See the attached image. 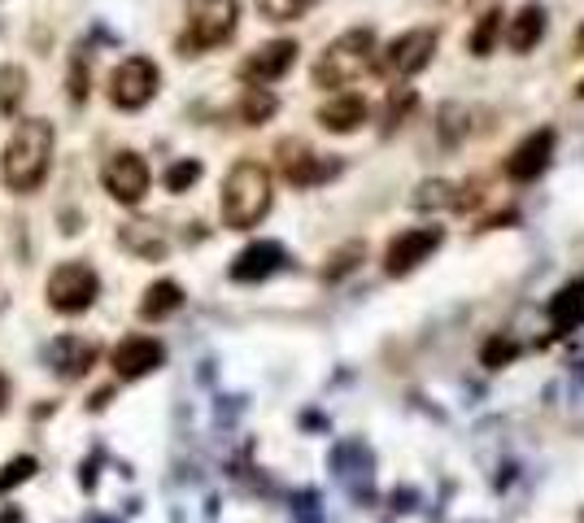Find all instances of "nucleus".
<instances>
[{"label":"nucleus","mask_w":584,"mask_h":523,"mask_svg":"<svg viewBox=\"0 0 584 523\" xmlns=\"http://www.w3.org/2000/svg\"><path fill=\"white\" fill-rule=\"evenodd\" d=\"M48 166H53V123L48 119H22L4 144V162H0L4 188L26 197L48 179Z\"/></svg>","instance_id":"obj_1"},{"label":"nucleus","mask_w":584,"mask_h":523,"mask_svg":"<svg viewBox=\"0 0 584 523\" xmlns=\"http://www.w3.org/2000/svg\"><path fill=\"white\" fill-rule=\"evenodd\" d=\"M275 188H271V170L262 162H235L223 179V223L232 232H249L271 214Z\"/></svg>","instance_id":"obj_2"},{"label":"nucleus","mask_w":584,"mask_h":523,"mask_svg":"<svg viewBox=\"0 0 584 523\" xmlns=\"http://www.w3.org/2000/svg\"><path fill=\"white\" fill-rule=\"evenodd\" d=\"M240 26V0H188V22L179 35L184 57H201L219 44H228Z\"/></svg>","instance_id":"obj_3"},{"label":"nucleus","mask_w":584,"mask_h":523,"mask_svg":"<svg viewBox=\"0 0 584 523\" xmlns=\"http://www.w3.org/2000/svg\"><path fill=\"white\" fill-rule=\"evenodd\" d=\"M371 62H375V31L353 26L341 40H332L323 48V57L315 62V88H345Z\"/></svg>","instance_id":"obj_4"},{"label":"nucleus","mask_w":584,"mask_h":523,"mask_svg":"<svg viewBox=\"0 0 584 523\" xmlns=\"http://www.w3.org/2000/svg\"><path fill=\"white\" fill-rule=\"evenodd\" d=\"M44 297H48V305L57 314H84L101 297V279H97V270L88 262H66V266H57L48 275Z\"/></svg>","instance_id":"obj_5"},{"label":"nucleus","mask_w":584,"mask_h":523,"mask_svg":"<svg viewBox=\"0 0 584 523\" xmlns=\"http://www.w3.org/2000/svg\"><path fill=\"white\" fill-rule=\"evenodd\" d=\"M432 53H437V31L415 26V31L397 35V40L379 53V70H384L388 79H410V75H419V70L432 66Z\"/></svg>","instance_id":"obj_6"},{"label":"nucleus","mask_w":584,"mask_h":523,"mask_svg":"<svg viewBox=\"0 0 584 523\" xmlns=\"http://www.w3.org/2000/svg\"><path fill=\"white\" fill-rule=\"evenodd\" d=\"M157 84H162V75L148 57H126L110 75V101L118 110H144L157 97Z\"/></svg>","instance_id":"obj_7"},{"label":"nucleus","mask_w":584,"mask_h":523,"mask_svg":"<svg viewBox=\"0 0 584 523\" xmlns=\"http://www.w3.org/2000/svg\"><path fill=\"white\" fill-rule=\"evenodd\" d=\"M297 40H266L262 48H253L244 62H240V79L249 88H266V84H279L293 66H297Z\"/></svg>","instance_id":"obj_8"},{"label":"nucleus","mask_w":584,"mask_h":523,"mask_svg":"<svg viewBox=\"0 0 584 523\" xmlns=\"http://www.w3.org/2000/svg\"><path fill=\"white\" fill-rule=\"evenodd\" d=\"M101 179H106V188H110V197H114L118 205H140L153 175H148V162H144L140 153L122 148V153H114V157L106 162Z\"/></svg>","instance_id":"obj_9"},{"label":"nucleus","mask_w":584,"mask_h":523,"mask_svg":"<svg viewBox=\"0 0 584 523\" xmlns=\"http://www.w3.org/2000/svg\"><path fill=\"white\" fill-rule=\"evenodd\" d=\"M279 175L293 183V188H310V183H323L337 175V162H323L310 144L301 140H284L279 144Z\"/></svg>","instance_id":"obj_10"},{"label":"nucleus","mask_w":584,"mask_h":523,"mask_svg":"<svg viewBox=\"0 0 584 523\" xmlns=\"http://www.w3.org/2000/svg\"><path fill=\"white\" fill-rule=\"evenodd\" d=\"M441 241H445L441 227H415V232H401V236L388 245V254H384V270H388V275H410L419 262H428L437 249H441Z\"/></svg>","instance_id":"obj_11"},{"label":"nucleus","mask_w":584,"mask_h":523,"mask_svg":"<svg viewBox=\"0 0 584 523\" xmlns=\"http://www.w3.org/2000/svg\"><path fill=\"white\" fill-rule=\"evenodd\" d=\"M110 363H114L118 380H140V376H153L166 363V345L153 341V336H126L114 345Z\"/></svg>","instance_id":"obj_12"},{"label":"nucleus","mask_w":584,"mask_h":523,"mask_svg":"<svg viewBox=\"0 0 584 523\" xmlns=\"http://www.w3.org/2000/svg\"><path fill=\"white\" fill-rule=\"evenodd\" d=\"M550 157H554V131H532V135L506 157V179H515V183H532L537 175H546Z\"/></svg>","instance_id":"obj_13"},{"label":"nucleus","mask_w":584,"mask_h":523,"mask_svg":"<svg viewBox=\"0 0 584 523\" xmlns=\"http://www.w3.org/2000/svg\"><path fill=\"white\" fill-rule=\"evenodd\" d=\"M97 358H101V349L92 341H79V336H62L53 345V354H48L57 380H84L88 367H97Z\"/></svg>","instance_id":"obj_14"},{"label":"nucleus","mask_w":584,"mask_h":523,"mask_svg":"<svg viewBox=\"0 0 584 523\" xmlns=\"http://www.w3.org/2000/svg\"><path fill=\"white\" fill-rule=\"evenodd\" d=\"M366 123V101L357 92H337L319 105V127L332 131V135H350Z\"/></svg>","instance_id":"obj_15"},{"label":"nucleus","mask_w":584,"mask_h":523,"mask_svg":"<svg viewBox=\"0 0 584 523\" xmlns=\"http://www.w3.org/2000/svg\"><path fill=\"white\" fill-rule=\"evenodd\" d=\"M279 266H284V245H275V241H257V245H249V249L232 262V279L253 283V279L275 275Z\"/></svg>","instance_id":"obj_16"},{"label":"nucleus","mask_w":584,"mask_h":523,"mask_svg":"<svg viewBox=\"0 0 584 523\" xmlns=\"http://www.w3.org/2000/svg\"><path fill=\"white\" fill-rule=\"evenodd\" d=\"M118 245L144 262H162L166 258V249H170V241H166V232H162L157 223H122Z\"/></svg>","instance_id":"obj_17"},{"label":"nucleus","mask_w":584,"mask_h":523,"mask_svg":"<svg viewBox=\"0 0 584 523\" xmlns=\"http://www.w3.org/2000/svg\"><path fill=\"white\" fill-rule=\"evenodd\" d=\"M541 35H546V9L541 4H524L506 26V40L515 53H532L541 44Z\"/></svg>","instance_id":"obj_18"},{"label":"nucleus","mask_w":584,"mask_h":523,"mask_svg":"<svg viewBox=\"0 0 584 523\" xmlns=\"http://www.w3.org/2000/svg\"><path fill=\"white\" fill-rule=\"evenodd\" d=\"M179 305H184V288H179L175 279H157V283L140 297V319H144V323H162V319H170Z\"/></svg>","instance_id":"obj_19"},{"label":"nucleus","mask_w":584,"mask_h":523,"mask_svg":"<svg viewBox=\"0 0 584 523\" xmlns=\"http://www.w3.org/2000/svg\"><path fill=\"white\" fill-rule=\"evenodd\" d=\"M279 110V101H275V92L271 88H244V97H240V123L244 127H262L271 114Z\"/></svg>","instance_id":"obj_20"},{"label":"nucleus","mask_w":584,"mask_h":523,"mask_svg":"<svg viewBox=\"0 0 584 523\" xmlns=\"http://www.w3.org/2000/svg\"><path fill=\"white\" fill-rule=\"evenodd\" d=\"M26 101V70L22 66H0V114L13 119Z\"/></svg>","instance_id":"obj_21"},{"label":"nucleus","mask_w":584,"mask_h":523,"mask_svg":"<svg viewBox=\"0 0 584 523\" xmlns=\"http://www.w3.org/2000/svg\"><path fill=\"white\" fill-rule=\"evenodd\" d=\"M88 62H92V53H88V48H75L70 70H66V101H70V105H84V101H88V92H92Z\"/></svg>","instance_id":"obj_22"},{"label":"nucleus","mask_w":584,"mask_h":523,"mask_svg":"<svg viewBox=\"0 0 584 523\" xmlns=\"http://www.w3.org/2000/svg\"><path fill=\"white\" fill-rule=\"evenodd\" d=\"M502 9H488L480 22H475V31H471V53L475 57H488L493 48H497V40H502Z\"/></svg>","instance_id":"obj_23"},{"label":"nucleus","mask_w":584,"mask_h":523,"mask_svg":"<svg viewBox=\"0 0 584 523\" xmlns=\"http://www.w3.org/2000/svg\"><path fill=\"white\" fill-rule=\"evenodd\" d=\"M581 314H584V283H572V288H563L559 301H554V327L568 332L572 323H581Z\"/></svg>","instance_id":"obj_24"},{"label":"nucleus","mask_w":584,"mask_h":523,"mask_svg":"<svg viewBox=\"0 0 584 523\" xmlns=\"http://www.w3.org/2000/svg\"><path fill=\"white\" fill-rule=\"evenodd\" d=\"M459 188L454 183H445V179H432V183H419V192H415V205L419 210H445V205H463V197H454Z\"/></svg>","instance_id":"obj_25"},{"label":"nucleus","mask_w":584,"mask_h":523,"mask_svg":"<svg viewBox=\"0 0 584 523\" xmlns=\"http://www.w3.org/2000/svg\"><path fill=\"white\" fill-rule=\"evenodd\" d=\"M319 0H257V13L266 18V22H293V18H301V13H310Z\"/></svg>","instance_id":"obj_26"},{"label":"nucleus","mask_w":584,"mask_h":523,"mask_svg":"<svg viewBox=\"0 0 584 523\" xmlns=\"http://www.w3.org/2000/svg\"><path fill=\"white\" fill-rule=\"evenodd\" d=\"M197 179H201V162H192V157H184V162H175V166L166 170V188H170V192H188Z\"/></svg>","instance_id":"obj_27"},{"label":"nucleus","mask_w":584,"mask_h":523,"mask_svg":"<svg viewBox=\"0 0 584 523\" xmlns=\"http://www.w3.org/2000/svg\"><path fill=\"white\" fill-rule=\"evenodd\" d=\"M410 105H415V92H410V88L393 92V97H388V105H384V131L401 127V119L410 114Z\"/></svg>","instance_id":"obj_28"},{"label":"nucleus","mask_w":584,"mask_h":523,"mask_svg":"<svg viewBox=\"0 0 584 523\" xmlns=\"http://www.w3.org/2000/svg\"><path fill=\"white\" fill-rule=\"evenodd\" d=\"M40 471V463L35 458H13L9 467H4V476H0V493H9V489H18L22 480H31Z\"/></svg>","instance_id":"obj_29"},{"label":"nucleus","mask_w":584,"mask_h":523,"mask_svg":"<svg viewBox=\"0 0 584 523\" xmlns=\"http://www.w3.org/2000/svg\"><path fill=\"white\" fill-rule=\"evenodd\" d=\"M357 258H362V245L353 241V245H345V249H341V254L332 258V266H328L323 275H328V279H337V275H345V270H353V262H357Z\"/></svg>","instance_id":"obj_30"},{"label":"nucleus","mask_w":584,"mask_h":523,"mask_svg":"<svg viewBox=\"0 0 584 523\" xmlns=\"http://www.w3.org/2000/svg\"><path fill=\"white\" fill-rule=\"evenodd\" d=\"M510 358H515V345L510 341H493L484 349V367H497V363H510Z\"/></svg>","instance_id":"obj_31"},{"label":"nucleus","mask_w":584,"mask_h":523,"mask_svg":"<svg viewBox=\"0 0 584 523\" xmlns=\"http://www.w3.org/2000/svg\"><path fill=\"white\" fill-rule=\"evenodd\" d=\"M4 401H9V385H4V376H0V410H4Z\"/></svg>","instance_id":"obj_32"},{"label":"nucleus","mask_w":584,"mask_h":523,"mask_svg":"<svg viewBox=\"0 0 584 523\" xmlns=\"http://www.w3.org/2000/svg\"><path fill=\"white\" fill-rule=\"evenodd\" d=\"M445 4H454V9H463V4H471V0H445Z\"/></svg>","instance_id":"obj_33"},{"label":"nucleus","mask_w":584,"mask_h":523,"mask_svg":"<svg viewBox=\"0 0 584 523\" xmlns=\"http://www.w3.org/2000/svg\"><path fill=\"white\" fill-rule=\"evenodd\" d=\"M576 44H581V48H584V26H581V35H576Z\"/></svg>","instance_id":"obj_34"},{"label":"nucleus","mask_w":584,"mask_h":523,"mask_svg":"<svg viewBox=\"0 0 584 523\" xmlns=\"http://www.w3.org/2000/svg\"><path fill=\"white\" fill-rule=\"evenodd\" d=\"M581 97H584V84H581Z\"/></svg>","instance_id":"obj_35"}]
</instances>
